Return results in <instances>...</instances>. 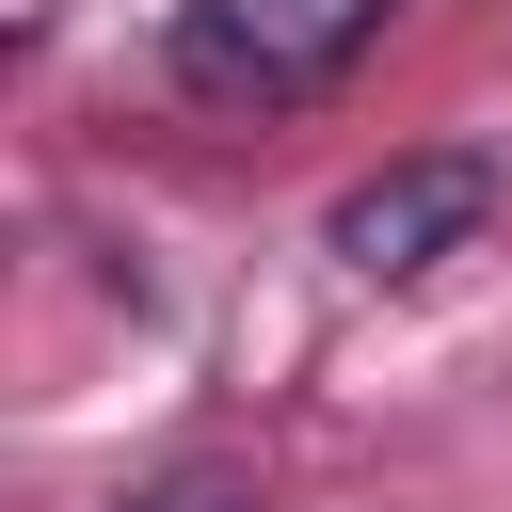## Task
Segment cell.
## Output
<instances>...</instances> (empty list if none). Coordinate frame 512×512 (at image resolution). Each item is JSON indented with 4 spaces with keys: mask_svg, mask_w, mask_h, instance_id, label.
Here are the masks:
<instances>
[{
    "mask_svg": "<svg viewBox=\"0 0 512 512\" xmlns=\"http://www.w3.org/2000/svg\"><path fill=\"white\" fill-rule=\"evenodd\" d=\"M480 224H496V160H480V144H416V160H384V176L336 192L320 256H336L352 288H432L448 256H480Z\"/></svg>",
    "mask_w": 512,
    "mask_h": 512,
    "instance_id": "cell-2",
    "label": "cell"
},
{
    "mask_svg": "<svg viewBox=\"0 0 512 512\" xmlns=\"http://www.w3.org/2000/svg\"><path fill=\"white\" fill-rule=\"evenodd\" d=\"M384 16L400 0H176L160 64H176L192 112H304V96H336L384 48Z\"/></svg>",
    "mask_w": 512,
    "mask_h": 512,
    "instance_id": "cell-1",
    "label": "cell"
},
{
    "mask_svg": "<svg viewBox=\"0 0 512 512\" xmlns=\"http://www.w3.org/2000/svg\"><path fill=\"white\" fill-rule=\"evenodd\" d=\"M96 512H272V480H256L240 448H176V464H144V480H112Z\"/></svg>",
    "mask_w": 512,
    "mask_h": 512,
    "instance_id": "cell-3",
    "label": "cell"
}]
</instances>
